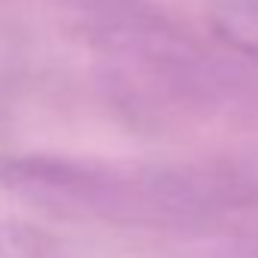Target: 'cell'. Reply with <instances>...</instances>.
<instances>
[{
	"mask_svg": "<svg viewBox=\"0 0 258 258\" xmlns=\"http://www.w3.org/2000/svg\"><path fill=\"white\" fill-rule=\"evenodd\" d=\"M0 185L52 213L134 225L191 222L240 195L213 170L112 167L61 155H10L0 161Z\"/></svg>",
	"mask_w": 258,
	"mask_h": 258,
	"instance_id": "6da1fadb",
	"label": "cell"
},
{
	"mask_svg": "<svg viewBox=\"0 0 258 258\" xmlns=\"http://www.w3.org/2000/svg\"><path fill=\"white\" fill-rule=\"evenodd\" d=\"M210 28L231 52L258 58V0H216Z\"/></svg>",
	"mask_w": 258,
	"mask_h": 258,
	"instance_id": "7a4b0ae2",
	"label": "cell"
},
{
	"mask_svg": "<svg viewBox=\"0 0 258 258\" xmlns=\"http://www.w3.org/2000/svg\"><path fill=\"white\" fill-rule=\"evenodd\" d=\"M0 258H58V249L40 228L0 222Z\"/></svg>",
	"mask_w": 258,
	"mask_h": 258,
	"instance_id": "3957f363",
	"label": "cell"
}]
</instances>
